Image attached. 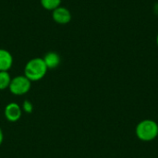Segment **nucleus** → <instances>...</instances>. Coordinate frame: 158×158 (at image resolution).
I'll list each match as a JSON object with an SVG mask.
<instances>
[{
	"label": "nucleus",
	"mask_w": 158,
	"mask_h": 158,
	"mask_svg": "<svg viewBox=\"0 0 158 158\" xmlns=\"http://www.w3.org/2000/svg\"><path fill=\"white\" fill-rule=\"evenodd\" d=\"M47 67L43 57H34L30 59L24 67V76L31 82L41 81L47 73Z\"/></svg>",
	"instance_id": "obj_1"
},
{
	"label": "nucleus",
	"mask_w": 158,
	"mask_h": 158,
	"mask_svg": "<svg viewBox=\"0 0 158 158\" xmlns=\"http://www.w3.org/2000/svg\"><path fill=\"white\" fill-rule=\"evenodd\" d=\"M137 137L143 142H150L158 136V124L152 119L142 120L136 127Z\"/></svg>",
	"instance_id": "obj_2"
},
{
	"label": "nucleus",
	"mask_w": 158,
	"mask_h": 158,
	"mask_svg": "<svg viewBox=\"0 0 158 158\" xmlns=\"http://www.w3.org/2000/svg\"><path fill=\"white\" fill-rule=\"evenodd\" d=\"M31 88V81L24 75H18L11 79L8 90L16 96H21L30 92Z\"/></svg>",
	"instance_id": "obj_3"
},
{
	"label": "nucleus",
	"mask_w": 158,
	"mask_h": 158,
	"mask_svg": "<svg viewBox=\"0 0 158 158\" xmlns=\"http://www.w3.org/2000/svg\"><path fill=\"white\" fill-rule=\"evenodd\" d=\"M22 108L18 103L12 102L7 104L4 109V115L7 121L9 122H17L20 119L22 116Z\"/></svg>",
	"instance_id": "obj_4"
},
{
	"label": "nucleus",
	"mask_w": 158,
	"mask_h": 158,
	"mask_svg": "<svg viewBox=\"0 0 158 158\" xmlns=\"http://www.w3.org/2000/svg\"><path fill=\"white\" fill-rule=\"evenodd\" d=\"M52 18L56 23L65 25V24H68L70 22L71 13L67 7L60 6L52 11Z\"/></svg>",
	"instance_id": "obj_5"
},
{
	"label": "nucleus",
	"mask_w": 158,
	"mask_h": 158,
	"mask_svg": "<svg viewBox=\"0 0 158 158\" xmlns=\"http://www.w3.org/2000/svg\"><path fill=\"white\" fill-rule=\"evenodd\" d=\"M13 66V56L9 51L0 48V71H8Z\"/></svg>",
	"instance_id": "obj_6"
},
{
	"label": "nucleus",
	"mask_w": 158,
	"mask_h": 158,
	"mask_svg": "<svg viewBox=\"0 0 158 158\" xmlns=\"http://www.w3.org/2000/svg\"><path fill=\"white\" fill-rule=\"evenodd\" d=\"M46 67L48 69H56L59 64H60V56L56 52H48L44 55V56L43 57Z\"/></svg>",
	"instance_id": "obj_7"
},
{
	"label": "nucleus",
	"mask_w": 158,
	"mask_h": 158,
	"mask_svg": "<svg viewBox=\"0 0 158 158\" xmlns=\"http://www.w3.org/2000/svg\"><path fill=\"white\" fill-rule=\"evenodd\" d=\"M11 79L8 71H0V91L8 89Z\"/></svg>",
	"instance_id": "obj_8"
},
{
	"label": "nucleus",
	"mask_w": 158,
	"mask_h": 158,
	"mask_svg": "<svg viewBox=\"0 0 158 158\" xmlns=\"http://www.w3.org/2000/svg\"><path fill=\"white\" fill-rule=\"evenodd\" d=\"M61 2L62 0H40L41 6H43V8L46 10H50V11H53L58 6H60Z\"/></svg>",
	"instance_id": "obj_9"
},
{
	"label": "nucleus",
	"mask_w": 158,
	"mask_h": 158,
	"mask_svg": "<svg viewBox=\"0 0 158 158\" xmlns=\"http://www.w3.org/2000/svg\"><path fill=\"white\" fill-rule=\"evenodd\" d=\"M21 108H22V111L26 114H31L32 111H33V105L31 101L29 100H25L23 103H22V106H21Z\"/></svg>",
	"instance_id": "obj_10"
},
{
	"label": "nucleus",
	"mask_w": 158,
	"mask_h": 158,
	"mask_svg": "<svg viewBox=\"0 0 158 158\" xmlns=\"http://www.w3.org/2000/svg\"><path fill=\"white\" fill-rule=\"evenodd\" d=\"M3 141H4V132H3V131H2V129L0 127V145L3 143Z\"/></svg>",
	"instance_id": "obj_11"
},
{
	"label": "nucleus",
	"mask_w": 158,
	"mask_h": 158,
	"mask_svg": "<svg viewBox=\"0 0 158 158\" xmlns=\"http://www.w3.org/2000/svg\"><path fill=\"white\" fill-rule=\"evenodd\" d=\"M156 44H157V46H158V33H157V35H156Z\"/></svg>",
	"instance_id": "obj_12"
}]
</instances>
